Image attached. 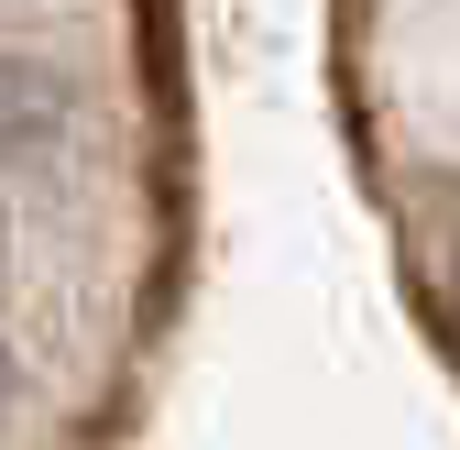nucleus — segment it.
<instances>
[{
  "label": "nucleus",
  "mask_w": 460,
  "mask_h": 450,
  "mask_svg": "<svg viewBox=\"0 0 460 450\" xmlns=\"http://www.w3.org/2000/svg\"><path fill=\"white\" fill-rule=\"evenodd\" d=\"M77 77L44 55H0V165H55L77 143Z\"/></svg>",
  "instance_id": "f257e3e1"
},
{
  "label": "nucleus",
  "mask_w": 460,
  "mask_h": 450,
  "mask_svg": "<svg viewBox=\"0 0 460 450\" xmlns=\"http://www.w3.org/2000/svg\"><path fill=\"white\" fill-rule=\"evenodd\" d=\"M12 418H22V374H12V352H0V439H12Z\"/></svg>",
  "instance_id": "f03ea898"
},
{
  "label": "nucleus",
  "mask_w": 460,
  "mask_h": 450,
  "mask_svg": "<svg viewBox=\"0 0 460 450\" xmlns=\"http://www.w3.org/2000/svg\"><path fill=\"white\" fill-rule=\"evenodd\" d=\"M0 12H33V0H0Z\"/></svg>",
  "instance_id": "7ed1b4c3"
}]
</instances>
